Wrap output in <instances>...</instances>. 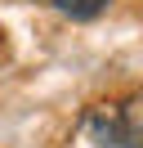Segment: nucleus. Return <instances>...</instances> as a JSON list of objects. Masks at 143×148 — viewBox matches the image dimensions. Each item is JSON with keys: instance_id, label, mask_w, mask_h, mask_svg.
<instances>
[{"instance_id": "1", "label": "nucleus", "mask_w": 143, "mask_h": 148, "mask_svg": "<svg viewBox=\"0 0 143 148\" xmlns=\"http://www.w3.org/2000/svg\"><path fill=\"white\" fill-rule=\"evenodd\" d=\"M121 130H125V148H143V94H134L121 108Z\"/></svg>"}, {"instance_id": "2", "label": "nucleus", "mask_w": 143, "mask_h": 148, "mask_svg": "<svg viewBox=\"0 0 143 148\" xmlns=\"http://www.w3.org/2000/svg\"><path fill=\"white\" fill-rule=\"evenodd\" d=\"M58 14H67V18H94V14L107 9V0H49Z\"/></svg>"}]
</instances>
